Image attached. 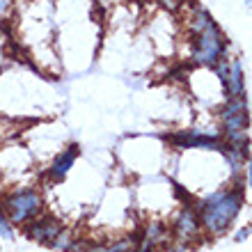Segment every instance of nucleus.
I'll return each mask as SVG.
<instances>
[{
	"label": "nucleus",
	"mask_w": 252,
	"mask_h": 252,
	"mask_svg": "<svg viewBox=\"0 0 252 252\" xmlns=\"http://www.w3.org/2000/svg\"><path fill=\"white\" fill-rule=\"evenodd\" d=\"M80 154V147L78 145H69L62 154H58L53 160V165H51V177H53L55 181H62L69 174V170L73 167V163H76V158H78Z\"/></svg>",
	"instance_id": "obj_7"
},
{
	"label": "nucleus",
	"mask_w": 252,
	"mask_h": 252,
	"mask_svg": "<svg viewBox=\"0 0 252 252\" xmlns=\"http://www.w3.org/2000/svg\"><path fill=\"white\" fill-rule=\"evenodd\" d=\"M0 236L2 239H12V222L7 220V213L2 209V195H0Z\"/></svg>",
	"instance_id": "obj_10"
},
{
	"label": "nucleus",
	"mask_w": 252,
	"mask_h": 252,
	"mask_svg": "<svg viewBox=\"0 0 252 252\" xmlns=\"http://www.w3.org/2000/svg\"><path fill=\"white\" fill-rule=\"evenodd\" d=\"M248 179H250V186H252V158H250V163H248Z\"/></svg>",
	"instance_id": "obj_13"
},
{
	"label": "nucleus",
	"mask_w": 252,
	"mask_h": 252,
	"mask_svg": "<svg viewBox=\"0 0 252 252\" xmlns=\"http://www.w3.org/2000/svg\"><path fill=\"white\" fill-rule=\"evenodd\" d=\"M156 2H160V5H165V7H181L184 5V2H181V0H156Z\"/></svg>",
	"instance_id": "obj_12"
},
{
	"label": "nucleus",
	"mask_w": 252,
	"mask_h": 252,
	"mask_svg": "<svg viewBox=\"0 0 252 252\" xmlns=\"http://www.w3.org/2000/svg\"><path fill=\"white\" fill-rule=\"evenodd\" d=\"M246 5H248V7H250V9H252V0H246Z\"/></svg>",
	"instance_id": "obj_14"
},
{
	"label": "nucleus",
	"mask_w": 252,
	"mask_h": 252,
	"mask_svg": "<svg viewBox=\"0 0 252 252\" xmlns=\"http://www.w3.org/2000/svg\"><path fill=\"white\" fill-rule=\"evenodd\" d=\"M220 120H222V131H248V103L243 96H229L225 106L220 110Z\"/></svg>",
	"instance_id": "obj_5"
},
{
	"label": "nucleus",
	"mask_w": 252,
	"mask_h": 252,
	"mask_svg": "<svg viewBox=\"0 0 252 252\" xmlns=\"http://www.w3.org/2000/svg\"><path fill=\"white\" fill-rule=\"evenodd\" d=\"M199 229H202L199 216L192 211L190 206H188L186 211L179 216V220L174 222V232H177V236H179L181 241H188V239H192V236H197Z\"/></svg>",
	"instance_id": "obj_8"
},
{
	"label": "nucleus",
	"mask_w": 252,
	"mask_h": 252,
	"mask_svg": "<svg viewBox=\"0 0 252 252\" xmlns=\"http://www.w3.org/2000/svg\"><path fill=\"white\" fill-rule=\"evenodd\" d=\"M62 232L60 220H55L53 216H34L32 220H28L23 225V234L34 243H53L55 236Z\"/></svg>",
	"instance_id": "obj_6"
},
{
	"label": "nucleus",
	"mask_w": 252,
	"mask_h": 252,
	"mask_svg": "<svg viewBox=\"0 0 252 252\" xmlns=\"http://www.w3.org/2000/svg\"><path fill=\"white\" fill-rule=\"evenodd\" d=\"M227 51V39L216 23L204 28L190 41V62L199 66H216Z\"/></svg>",
	"instance_id": "obj_2"
},
{
	"label": "nucleus",
	"mask_w": 252,
	"mask_h": 252,
	"mask_svg": "<svg viewBox=\"0 0 252 252\" xmlns=\"http://www.w3.org/2000/svg\"><path fill=\"white\" fill-rule=\"evenodd\" d=\"M2 209L7 213V220L14 225H26L28 220L41 213V195L32 188L14 190L2 197Z\"/></svg>",
	"instance_id": "obj_3"
},
{
	"label": "nucleus",
	"mask_w": 252,
	"mask_h": 252,
	"mask_svg": "<svg viewBox=\"0 0 252 252\" xmlns=\"http://www.w3.org/2000/svg\"><path fill=\"white\" fill-rule=\"evenodd\" d=\"M51 246L55 248V250H76V239H73L71 232H66V229H62L58 236H55V241L51 243Z\"/></svg>",
	"instance_id": "obj_9"
},
{
	"label": "nucleus",
	"mask_w": 252,
	"mask_h": 252,
	"mask_svg": "<svg viewBox=\"0 0 252 252\" xmlns=\"http://www.w3.org/2000/svg\"><path fill=\"white\" fill-rule=\"evenodd\" d=\"M12 16V0H0V26Z\"/></svg>",
	"instance_id": "obj_11"
},
{
	"label": "nucleus",
	"mask_w": 252,
	"mask_h": 252,
	"mask_svg": "<svg viewBox=\"0 0 252 252\" xmlns=\"http://www.w3.org/2000/svg\"><path fill=\"white\" fill-rule=\"evenodd\" d=\"M241 206H243V190L241 188L218 190L199 204V222L209 234L220 236L236 220Z\"/></svg>",
	"instance_id": "obj_1"
},
{
	"label": "nucleus",
	"mask_w": 252,
	"mask_h": 252,
	"mask_svg": "<svg viewBox=\"0 0 252 252\" xmlns=\"http://www.w3.org/2000/svg\"><path fill=\"white\" fill-rule=\"evenodd\" d=\"M216 73L220 76V83H222V90H225V96H243L246 92V78H243V66L241 60H229L222 58L218 64L213 66Z\"/></svg>",
	"instance_id": "obj_4"
}]
</instances>
